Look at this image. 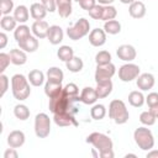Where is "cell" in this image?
<instances>
[{
  "label": "cell",
  "instance_id": "cell-18",
  "mask_svg": "<svg viewBox=\"0 0 158 158\" xmlns=\"http://www.w3.org/2000/svg\"><path fill=\"white\" fill-rule=\"evenodd\" d=\"M146 11H147L146 5L142 1H133L132 4H130L128 14L133 19H142L146 15Z\"/></svg>",
  "mask_w": 158,
  "mask_h": 158
},
{
  "label": "cell",
  "instance_id": "cell-50",
  "mask_svg": "<svg viewBox=\"0 0 158 158\" xmlns=\"http://www.w3.org/2000/svg\"><path fill=\"white\" fill-rule=\"evenodd\" d=\"M149 111L153 114V116H154L156 118H158V104L154 105V106H152V107H149Z\"/></svg>",
  "mask_w": 158,
  "mask_h": 158
},
{
  "label": "cell",
  "instance_id": "cell-2",
  "mask_svg": "<svg viewBox=\"0 0 158 158\" xmlns=\"http://www.w3.org/2000/svg\"><path fill=\"white\" fill-rule=\"evenodd\" d=\"M86 143H90L98 149L99 156L101 158H114V143L107 135L101 132H93L86 137Z\"/></svg>",
  "mask_w": 158,
  "mask_h": 158
},
{
  "label": "cell",
  "instance_id": "cell-11",
  "mask_svg": "<svg viewBox=\"0 0 158 158\" xmlns=\"http://www.w3.org/2000/svg\"><path fill=\"white\" fill-rule=\"evenodd\" d=\"M116 54H117L118 59H121L123 62H132L133 59H136L137 52H136L135 47L131 44H121L116 49Z\"/></svg>",
  "mask_w": 158,
  "mask_h": 158
},
{
  "label": "cell",
  "instance_id": "cell-23",
  "mask_svg": "<svg viewBox=\"0 0 158 158\" xmlns=\"http://www.w3.org/2000/svg\"><path fill=\"white\" fill-rule=\"evenodd\" d=\"M57 1V11L60 17H69L72 14V1L73 0H56Z\"/></svg>",
  "mask_w": 158,
  "mask_h": 158
},
{
  "label": "cell",
  "instance_id": "cell-9",
  "mask_svg": "<svg viewBox=\"0 0 158 158\" xmlns=\"http://www.w3.org/2000/svg\"><path fill=\"white\" fill-rule=\"evenodd\" d=\"M116 73V67L112 63L105 64V65H96L95 70V81H104V80H110Z\"/></svg>",
  "mask_w": 158,
  "mask_h": 158
},
{
  "label": "cell",
  "instance_id": "cell-12",
  "mask_svg": "<svg viewBox=\"0 0 158 158\" xmlns=\"http://www.w3.org/2000/svg\"><path fill=\"white\" fill-rule=\"evenodd\" d=\"M154 83H156L154 75L151 74V73L139 74V75L137 77V79H136L137 88H138L141 91H148V90H151V89L154 86Z\"/></svg>",
  "mask_w": 158,
  "mask_h": 158
},
{
  "label": "cell",
  "instance_id": "cell-39",
  "mask_svg": "<svg viewBox=\"0 0 158 158\" xmlns=\"http://www.w3.org/2000/svg\"><path fill=\"white\" fill-rule=\"evenodd\" d=\"M14 10V0H0V12L2 15H10Z\"/></svg>",
  "mask_w": 158,
  "mask_h": 158
},
{
  "label": "cell",
  "instance_id": "cell-22",
  "mask_svg": "<svg viewBox=\"0 0 158 158\" xmlns=\"http://www.w3.org/2000/svg\"><path fill=\"white\" fill-rule=\"evenodd\" d=\"M47 10L46 7L41 4V2H33L31 6H30V14H31V17L33 20H43L47 15Z\"/></svg>",
  "mask_w": 158,
  "mask_h": 158
},
{
  "label": "cell",
  "instance_id": "cell-32",
  "mask_svg": "<svg viewBox=\"0 0 158 158\" xmlns=\"http://www.w3.org/2000/svg\"><path fill=\"white\" fill-rule=\"evenodd\" d=\"M65 67H67V69H68L69 72H72V73H79V72L83 69L84 63H83V59H81V58L74 56L70 60L65 62Z\"/></svg>",
  "mask_w": 158,
  "mask_h": 158
},
{
  "label": "cell",
  "instance_id": "cell-26",
  "mask_svg": "<svg viewBox=\"0 0 158 158\" xmlns=\"http://www.w3.org/2000/svg\"><path fill=\"white\" fill-rule=\"evenodd\" d=\"M30 10L25 5H19L14 10V17L19 23H25L30 17Z\"/></svg>",
  "mask_w": 158,
  "mask_h": 158
},
{
  "label": "cell",
  "instance_id": "cell-47",
  "mask_svg": "<svg viewBox=\"0 0 158 158\" xmlns=\"http://www.w3.org/2000/svg\"><path fill=\"white\" fill-rule=\"evenodd\" d=\"M19 157V153L16 152V148H7L5 152H4V158H17Z\"/></svg>",
  "mask_w": 158,
  "mask_h": 158
},
{
  "label": "cell",
  "instance_id": "cell-24",
  "mask_svg": "<svg viewBox=\"0 0 158 158\" xmlns=\"http://www.w3.org/2000/svg\"><path fill=\"white\" fill-rule=\"evenodd\" d=\"M30 36H32V35H31V31H30V27L26 26L25 23H20V25L15 28V31H14V37H15V41H16L17 43L25 41V40L28 38Z\"/></svg>",
  "mask_w": 158,
  "mask_h": 158
},
{
  "label": "cell",
  "instance_id": "cell-34",
  "mask_svg": "<svg viewBox=\"0 0 158 158\" xmlns=\"http://www.w3.org/2000/svg\"><path fill=\"white\" fill-rule=\"evenodd\" d=\"M104 31L109 35H117L121 32V23L117 20H109L104 23Z\"/></svg>",
  "mask_w": 158,
  "mask_h": 158
},
{
  "label": "cell",
  "instance_id": "cell-4",
  "mask_svg": "<svg viewBox=\"0 0 158 158\" xmlns=\"http://www.w3.org/2000/svg\"><path fill=\"white\" fill-rule=\"evenodd\" d=\"M109 116L117 125L126 123L130 118V114H128V110L126 107V104L118 99L112 100L109 105Z\"/></svg>",
  "mask_w": 158,
  "mask_h": 158
},
{
  "label": "cell",
  "instance_id": "cell-36",
  "mask_svg": "<svg viewBox=\"0 0 158 158\" xmlns=\"http://www.w3.org/2000/svg\"><path fill=\"white\" fill-rule=\"evenodd\" d=\"M95 63L96 65H105L111 63V54L107 51H100L95 56Z\"/></svg>",
  "mask_w": 158,
  "mask_h": 158
},
{
  "label": "cell",
  "instance_id": "cell-27",
  "mask_svg": "<svg viewBox=\"0 0 158 158\" xmlns=\"http://www.w3.org/2000/svg\"><path fill=\"white\" fill-rule=\"evenodd\" d=\"M27 79H28V81H30L31 85H33V86H41L43 84V81H44V74H43V72H41L38 69H33V70H31L28 73Z\"/></svg>",
  "mask_w": 158,
  "mask_h": 158
},
{
  "label": "cell",
  "instance_id": "cell-16",
  "mask_svg": "<svg viewBox=\"0 0 158 158\" xmlns=\"http://www.w3.org/2000/svg\"><path fill=\"white\" fill-rule=\"evenodd\" d=\"M25 139H26V137H25V133L22 131L14 130V131H11L7 135V139L6 141H7V144L10 147H12V148H20L21 146H23Z\"/></svg>",
  "mask_w": 158,
  "mask_h": 158
},
{
  "label": "cell",
  "instance_id": "cell-51",
  "mask_svg": "<svg viewBox=\"0 0 158 158\" xmlns=\"http://www.w3.org/2000/svg\"><path fill=\"white\" fill-rule=\"evenodd\" d=\"M96 1H98V4H100V5H104V6H105V5H111L115 0H96Z\"/></svg>",
  "mask_w": 158,
  "mask_h": 158
},
{
  "label": "cell",
  "instance_id": "cell-41",
  "mask_svg": "<svg viewBox=\"0 0 158 158\" xmlns=\"http://www.w3.org/2000/svg\"><path fill=\"white\" fill-rule=\"evenodd\" d=\"M10 63H11L10 54L1 52V53H0V73H1V74L6 70V68L10 65Z\"/></svg>",
  "mask_w": 158,
  "mask_h": 158
},
{
  "label": "cell",
  "instance_id": "cell-21",
  "mask_svg": "<svg viewBox=\"0 0 158 158\" xmlns=\"http://www.w3.org/2000/svg\"><path fill=\"white\" fill-rule=\"evenodd\" d=\"M9 54H10V58H11V63L15 64V65H23L27 62L26 52L22 51L21 48H12Z\"/></svg>",
  "mask_w": 158,
  "mask_h": 158
},
{
  "label": "cell",
  "instance_id": "cell-8",
  "mask_svg": "<svg viewBox=\"0 0 158 158\" xmlns=\"http://www.w3.org/2000/svg\"><path fill=\"white\" fill-rule=\"evenodd\" d=\"M139 74H141L139 67L131 62H127L126 64H123L118 68V79L125 83H130V81L137 79V77Z\"/></svg>",
  "mask_w": 158,
  "mask_h": 158
},
{
  "label": "cell",
  "instance_id": "cell-25",
  "mask_svg": "<svg viewBox=\"0 0 158 158\" xmlns=\"http://www.w3.org/2000/svg\"><path fill=\"white\" fill-rule=\"evenodd\" d=\"M63 90L62 83H57V81H52V80H47L44 84V94L48 98H53L56 95H58L60 91Z\"/></svg>",
  "mask_w": 158,
  "mask_h": 158
},
{
  "label": "cell",
  "instance_id": "cell-6",
  "mask_svg": "<svg viewBox=\"0 0 158 158\" xmlns=\"http://www.w3.org/2000/svg\"><path fill=\"white\" fill-rule=\"evenodd\" d=\"M65 33L69 37V40H72V41H78L80 38L85 37L86 35L90 33V22H89V20H86L85 17L79 19L72 27L67 28Z\"/></svg>",
  "mask_w": 158,
  "mask_h": 158
},
{
  "label": "cell",
  "instance_id": "cell-7",
  "mask_svg": "<svg viewBox=\"0 0 158 158\" xmlns=\"http://www.w3.org/2000/svg\"><path fill=\"white\" fill-rule=\"evenodd\" d=\"M51 132V118L47 114L40 112L35 117V133L38 138H46Z\"/></svg>",
  "mask_w": 158,
  "mask_h": 158
},
{
  "label": "cell",
  "instance_id": "cell-54",
  "mask_svg": "<svg viewBox=\"0 0 158 158\" xmlns=\"http://www.w3.org/2000/svg\"><path fill=\"white\" fill-rule=\"evenodd\" d=\"M74 1H79V0H74Z\"/></svg>",
  "mask_w": 158,
  "mask_h": 158
},
{
  "label": "cell",
  "instance_id": "cell-33",
  "mask_svg": "<svg viewBox=\"0 0 158 158\" xmlns=\"http://www.w3.org/2000/svg\"><path fill=\"white\" fill-rule=\"evenodd\" d=\"M90 116L93 120H102L106 116V107L102 104H95L93 105V107L90 109Z\"/></svg>",
  "mask_w": 158,
  "mask_h": 158
},
{
  "label": "cell",
  "instance_id": "cell-28",
  "mask_svg": "<svg viewBox=\"0 0 158 158\" xmlns=\"http://www.w3.org/2000/svg\"><path fill=\"white\" fill-rule=\"evenodd\" d=\"M146 101V98L143 96L142 91L138 90H133L128 94V102L130 105H132L133 107H141Z\"/></svg>",
  "mask_w": 158,
  "mask_h": 158
},
{
  "label": "cell",
  "instance_id": "cell-46",
  "mask_svg": "<svg viewBox=\"0 0 158 158\" xmlns=\"http://www.w3.org/2000/svg\"><path fill=\"white\" fill-rule=\"evenodd\" d=\"M78 2L80 5V7L86 11H89L91 7H94L96 5V0H79Z\"/></svg>",
  "mask_w": 158,
  "mask_h": 158
},
{
  "label": "cell",
  "instance_id": "cell-31",
  "mask_svg": "<svg viewBox=\"0 0 158 158\" xmlns=\"http://www.w3.org/2000/svg\"><path fill=\"white\" fill-rule=\"evenodd\" d=\"M57 56L62 62H68L74 57V51L70 46H60L57 51Z\"/></svg>",
  "mask_w": 158,
  "mask_h": 158
},
{
  "label": "cell",
  "instance_id": "cell-37",
  "mask_svg": "<svg viewBox=\"0 0 158 158\" xmlns=\"http://www.w3.org/2000/svg\"><path fill=\"white\" fill-rule=\"evenodd\" d=\"M117 16V10L115 6L112 5H105L104 6V11H102V21H109V20H115V17Z\"/></svg>",
  "mask_w": 158,
  "mask_h": 158
},
{
  "label": "cell",
  "instance_id": "cell-53",
  "mask_svg": "<svg viewBox=\"0 0 158 158\" xmlns=\"http://www.w3.org/2000/svg\"><path fill=\"white\" fill-rule=\"evenodd\" d=\"M128 157H135L136 158V154H126L125 156V158H128Z\"/></svg>",
  "mask_w": 158,
  "mask_h": 158
},
{
  "label": "cell",
  "instance_id": "cell-3",
  "mask_svg": "<svg viewBox=\"0 0 158 158\" xmlns=\"http://www.w3.org/2000/svg\"><path fill=\"white\" fill-rule=\"evenodd\" d=\"M11 91L16 100H26L31 94L30 81L22 74H15L11 78Z\"/></svg>",
  "mask_w": 158,
  "mask_h": 158
},
{
  "label": "cell",
  "instance_id": "cell-52",
  "mask_svg": "<svg viewBox=\"0 0 158 158\" xmlns=\"http://www.w3.org/2000/svg\"><path fill=\"white\" fill-rule=\"evenodd\" d=\"M122 4H126V5H130V4H132L133 1H136V0H120Z\"/></svg>",
  "mask_w": 158,
  "mask_h": 158
},
{
  "label": "cell",
  "instance_id": "cell-40",
  "mask_svg": "<svg viewBox=\"0 0 158 158\" xmlns=\"http://www.w3.org/2000/svg\"><path fill=\"white\" fill-rule=\"evenodd\" d=\"M102 11H104V5H100V4H96L94 7H91L88 12H89V16L94 20H101L102 17Z\"/></svg>",
  "mask_w": 158,
  "mask_h": 158
},
{
  "label": "cell",
  "instance_id": "cell-19",
  "mask_svg": "<svg viewBox=\"0 0 158 158\" xmlns=\"http://www.w3.org/2000/svg\"><path fill=\"white\" fill-rule=\"evenodd\" d=\"M112 88H114V85H112L111 79H110V80H104V81L96 83L95 90H96V94H98L99 99H105V98H107V96L111 94Z\"/></svg>",
  "mask_w": 158,
  "mask_h": 158
},
{
  "label": "cell",
  "instance_id": "cell-35",
  "mask_svg": "<svg viewBox=\"0 0 158 158\" xmlns=\"http://www.w3.org/2000/svg\"><path fill=\"white\" fill-rule=\"evenodd\" d=\"M30 109L26 106V105H23V104H19V105H16L15 107H14V115H15V117L16 118H19L20 121H25V120H27L28 117H30Z\"/></svg>",
  "mask_w": 158,
  "mask_h": 158
},
{
  "label": "cell",
  "instance_id": "cell-38",
  "mask_svg": "<svg viewBox=\"0 0 158 158\" xmlns=\"http://www.w3.org/2000/svg\"><path fill=\"white\" fill-rule=\"evenodd\" d=\"M156 117L153 116V114L148 110V111H143V112H141V115H139V121H141V123L142 125H144V126H152V125H154L156 123Z\"/></svg>",
  "mask_w": 158,
  "mask_h": 158
},
{
  "label": "cell",
  "instance_id": "cell-10",
  "mask_svg": "<svg viewBox=\"0 0 158 158\" xmlns=\"http://www.w3.org/2000/svg\"><path fill=\"white\" fill-rule=\"evenodd\" d=\"M53 121L59 127H67V126H78V121L74 117V114L70 112H60V114H53Z\"/></svg>",
  "mask_w": 158,
  "mask_h": 158
},
{
  "label": "cell",
  "instance_id": "cell-13",
  "mask_svg": "<svg viewBox=\"0 0 158 158\" xmlns=\"http://www.w3.org/2000/svg\"><path fill=\"white\" fill-rule=\"evenodd\" d=\"M49 30V25L47 21L44 20H36L32 26H31V31L33 33V36H36L37 38L42 40V38H47V33Z\"/></svg>",
  "mask_w": 158,
  "mask_h": 158
},
{
  "label": "cell",
  "instance_id": "cell-20",
  "mask_svg": "<svg viewBox=\"0 0 158 158\" xmlns=\"http://www.w3.org/2000/svg\"><path fill=\"white\" fill-rule=\"evenodd\" d=\"M38 46H40V42H38V38L36 36H30L28 38H26L25 41H22V42L19 43V47L22 51L28 52V53L36 52L38 49Z\"/></svg>",
  "mask_w": 158,
  "mask_h": 158
},
{
  "label": "cell",
  "instance_id": "cell-29",
  "mask_svg": "<svg viewBox=\"0 0 158 158\" xmlns=\"http://www.w3.org/2000/svg\"><path fill=\"white\" fill-rule=\"evenodd\" d=\"M16 23H17V21L15 20V17L10 16V15H2V17L0 20V27L4 31H15V28L17 27Z\"/></svg>",
  "mask_w": 158,
  "mask_h": 158
},
{
  "label": "cell",
  "instance_id": "cell-45",
  "mask_svg": "<svg viewBox=\"0 0 158 158\" xmlns=\"http://www.w3.org/2000/svg\"><path fill=\"white\" fill-rule=\"evenodd\" d=\"M146 102H147L148 107H152V106L157 105L158 104V93H154V91L149 93L146 98Z\"/></svg>",
  "mask_w": 158,
  "mask_h": 158
},
{
  "label": "cell",
  "instance_id": "cell-14",
  "mask_svg": "<svg viewBox=\"0 0 158 158\" xmlns=\"http://www.w3.org/2000/svg\"><path fill=\"white\" fill-rule=\"evenodd\" d=\"M106 42V32L102 28H94L89 33V43L93 47H101Z\"/></svg>",
  "mask_w": 158,
  "mask_h": 158
},
{
  "label": "cell",
  "instance_id": "cell-1",
  "mask_svg": "<svg viewBox=\"0 0 158 158\" xmlns=\"http://www.w3.org/2000/svg\"><path fill=\"white\" fill-rule=\"evenodd\" d=\"M80 101V95L79 96H69L65 94L64 90H62L58 95L49 98L48 107L51 112L53 114H60V112H70V114H77L78 109L75 107V102Z\"/></svg>",
  "mask_w": 158,
  "mask_h": 158
},
{
  "label": "cell",
  "instance_id": "cell-42",
  "mask_svg": "<svg viewBox=\"0 0 158 158\" xmlns=\"http://www.w3.org/2000/svg\"><path fill=\"white\" fill-rule=\"evenodd\" d=\"M63 90L69 96H79V88L74 83H68L65 86H63Z\"/></svg>",
  "mask_w": 158,
  "mask_h": 158
},
{
  "label": "cell",
  "instance_id": "cell-49",
  "mask_svg": "<svg viewBox=\"0 0 158 158\" xmlns=\"http://www.w3.org/2000/svg\"><path fill=\"white\" fill-rule=\"evenodd\" d=\"M146 157H147V158H158V151L152 148L151 151H148V153H147Z\"/></svg>",
  "mask_w": 158,
  "mask_h": 158
},
{
  "label": "cell",
  "instance_id": "cell-5",
  "mask_svg": "<svg viewBox=\"0 0 158 158\" xmlns=\"http://www.w3.org/2000/svg\"><path fill=\"white\" fill-rule=\"evenodd\" d=\"M133 139L142 151H151L154 147V137L149 128L138 127L133 132Z\"/></svg>",
  "mask_w": 158,
  "mask_h": 158
},
{
  "label": "cell",
  "instance_id": "cell-17",
  "mask_svg": "<svg viewBox=\"0 0 158 158\" xmlns=\"http://www.w3.org/2000/svg\"><path fill=\"white\" fill-rule=\"evenodd\" d=\"M98 99H99V96L94 88H91V86L83 88V90L80 93V102H83L85 105H93L96 102Z\"/></svg>",
  "mask_w": 158,
  "mask_h": 158
},
{
  "label": "cell",
  "instance_id": "cell-15",
  "mask_svg": "<svg viewBox=\"0 0 158 158\" xmlns=\"http://www.w3.org/2000/svg\"><path fill=\"white\" fill-rule=\"evenodd\" d=\"M63 37H64V32L60 26H58V25L49 26V30L47 33V40L49 41L51 44H53V46L59 44L63 41Z\"/></svg>",
  "mask_w": 158,
  "mask_h": 158
},
{
  "label": "cell",
  "instance_id": "cell-44",
  "mask_svg": "<svg viewBox=\"0 0 158 158\" xmlns=\"http://www.w3.org/2000/svg\"><path fill=\"white\" fill-rule=\"evenodd\" d=\"M41 4L46 7L48 12H54L57 10V1L56 0H41Z\"/></svg>",
  "mask_w": 158,
  "mask_h": 158
},
{
  "label": "cell",
  "instance_id": "cell-43",
  "mask_svg": "<svg viewBox=\"0 0 158 158\" xmlns=\"http://www.w3.org/2000/svg\"><path fill=\"white\" fill-rule=\"evenodd\" d=\"M9 78L2 73L1 75H0V85H1V91H0V98H2L4 95H5V93L7 91V89H9Z\"/></svg>",
  "mask_w": 158,
  "mask_h": 158
},
{
  "label": "cell",
  "instance_id": "cell-30",
  "mask_svg": "<svg viewBox=\"0 0 158 158\" xmlns=\"http://www.w3.org/2000/svg\"><path fill=\"white\" fill-rule=\"evenodd\" d=\"M46 75H47V80H52V81H57V83H62L63 78H64V73L58 67H51L47 70Z\"/></svg>",
  "mask_w": 158,
  "mask_h": 158
},
{
  "label": "cell",
  "instance_id": "cell-48",
  "mask_svg": "<svg viewBox=\"0 0 158 158\" xmlns=\"http://www.w3.org/2000/svg\"><path fill=\"white\" fill-rule=\"evenodd\" d=\"M7 44V36L5 32H0V49L5 48Z\"/></svg>",
  "mask_w": 158,
  "mask_h": 158
}]
</instances>
